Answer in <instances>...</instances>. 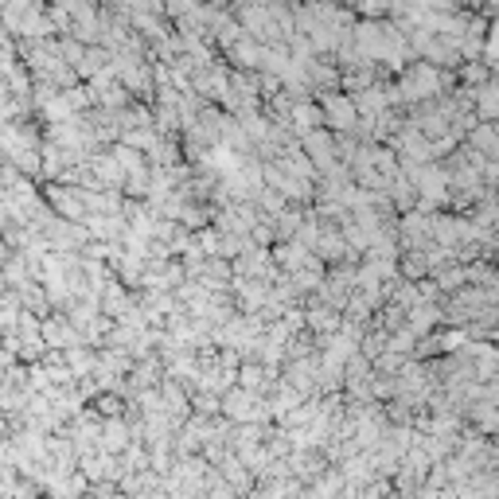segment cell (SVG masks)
Listing matches in <instances>:
<instances>
[{
  "mask_svg": "<svg viewBox=\"0 0 499 499\" xmlns=\"http://www.w3.org/2000/svg\"><path fill=\"white\" fill-rule=\"evenodd\" d=\"M222 413H227L235 426H246V421H273L265 395L246 390V387H230L227 395H222Z\"/></svg>",
  "mask_w": 499,
  "mask_h": 499,
  "instance_id": "1",
  "label": "cell"
},
{
  "mask_svg": "<svg viewBox=\"0 0 499 499\" xmlns=\"http://www.w3.org/2000/svg\"><path fill=\"white\" fill-rule=\"evenodd\" d=\"M320 105H324V121L332 133H359L363 113H359V105H355V94L328 90V94H320Z\"/></svg>",
  "mask_w": 499,
  "mask_h": 499,
  "instance_id": "2",
  "label": "cell"
},
{
  "mask_svg": "<svg viewBox=\"0 0 499 499\" xmlns=\"http://www.w3.org/2000/svg\"><path fill=\"white\" fill-rule=\"evenodd\" d=\"M301 148L316 161L320 176L332 172L336 164H344V161H339V148H336V133L328 129V125H320V129H312V133H304V137H301Z\"/></svg>",
  "mask_w": 499,
  "mask_h": 499,
  "instance_id": "3",
  "label": "cell"
},
{
  "mask_svg": "<svg viewBox=\"0 0 499 499\" xmlns=\"http://www.w3.org/2000/svg\"><path fill=\"white\" fill-rule=\"evenodd\" d=\"M281 375L293 382L296 390H304V395H316V387H320V352L316 355H301V359H285Z\"/></svg>",
  "mask_w": 499,
  "mask_h": 499,
  "instance_id": "4",
  "label": "cell"
},
{
  "mask_svg": "<svg viewBox=\"0 0 499 499\" xmlns=\"http://www.w3.org/2000/svg\"><path fill=\"white\" fill-rule=\"evenodd\" d=\"M320 125H328V121H324V105H320V98H312V94H301V98H293L289 129H293L296 137L320 129Z\"/></svg>",
  "mask_w": 499,
  "mask_h": 499,
  "instance_id": "5",
  "label": "cell"
},
{
  "mask_svg": "<svg viewBox=\"0 0 499 499\" xmlns=\"http://www.w3.org/2000/svg\"><path fill=\"white\" fill-rule=\"evenodd\" d=\"M304 398H309V395H304V390H296L285 375H281L278 382H273V387H270V395H265V402H270V413H273V421H285L296 406H301Z\"/></svg>",
  "mask_w": 499,
  "mask_h": 499,
  "instance_id": "6",
  "label": "cell"
},
{
  "mask_svg": "<svg viewBox=\"0 0 499 499\" xmlns=\"http://www.w3.org/2000/svg\"><path fill=\"white\" fill-rule=\"evenodd\" d=\"M304 316H309V328H312V332L320 336V344H324V339L332 336V332H339V328H344V320H347L344 312H339V309H332V304H328V301H320V296L304 304Z\"/></svg>",
  "mask_w": 499,
  "mask_h": 499,
  "instance_id": "7",
  "label": "cell"
},
{
  "mask_svg": "<svg viewBox=\"0 0 499 499\" xmlns=\"http://www.w3.org/2000/svg\"><path fill=\"white\" fill-rule=\"evenodd\" d=\"M262 51H265V44L258 36H242V39H235V44H230L227 51H222V55L230 59V67H238V71H262Z\"/></svg>",
  "mask_w": 499,
  "mask_h": 499,
  "instance_id": "8",
  "label": "cell"
},
{
  "mask_svg": "<svg viewBox=\"0 0 499 499\" xmlns=\"http://www.w3.org/2000/svg\"><path fill=\"white\" fill-rule=\"evenodd\" d=\"M133 441H137L133 421H125V418H105L102 421V449L105 453H125Z\"/></svg>",
  "mask_w": 499,
  "mask_h": 499,
  "instance_id": "9",
  "label": "cell"
},
{
  "mask_svg": "<svg viewBox=\"0 0 499 499\" xmlns=\"http://www.w3.org/2000/svg\"><path fill=\"white\" fill-rule=\"evenodd\" d=\"M421 59H429V62H437L441 71H461V62H464V55H461V47H456V39H449V36H433L429 39V47H426V55Z\"/></svg>",
  "mask_w": 499,
  "mask_h": 499,
  "instance_id": "10",
  "label": "cell"
},
{
  "mask_svg": "<svg viewBox=\"0 0 499 499\" xmlns=\"http://www.w3.org/2000/svg\"><path fill=\"white\" fill-rule=\"evenodd\" d=\"M406 320H410V328H413L418 336L437 332V324L445 320V301H418V304L410 309Z\"/></svg>",
  "mask_w": 499,
  "mask_h": 499,
  "instance_id": "11",
  "label": "cell"
},
{
  "mask_svg": "<svg viewBox=\"0 0 499 499\" xmlns=\"http://www.w3.org/2000/svg\"><path fill=\"white\" fill-rule=\"evenodd\" d=\"M355 105H359V113L363 118H378L382 110H390V87H382V82H370V87L363 90H355Z\"/></svg>",
  "mask_w": 499,
  "mask_h": 499,
  "instance_id": "12",
  "label": "cell"
},
{
  "mask_svg": "<svg viewBox=\"0 0 499 499\" xmlns=\"http://www.w3.org/2000/svg\"><path fill=\"white\" fill-rule=\"evenodd\" d=\"M476 90V118L480 121H495L499 118V74L487 79L484 87H472Z\"/></svg>",
  "mask_w": 499,
  "mask_h": 499,
  "instance_id": "13",
  "label": "cell"
},
{
  "mask_svg": "<svg viewBox=\"0 0 499 499\" xmlns=\"http://www.w3.org/2000/svg\"><path fill=\"white\" fill-rule=\"evenodd\" d=\"M398 270H402V278H410V281L433 278V262H429V254H426V250H402Z\"/></svg>",
  "mask_w": 499,
  "mask_h": 499,
  "instance_id": "14",
  "label": "cell"
},
{
  "mask_svg": "<svg viewBox=\"0 0 499 499\" xmlns=\"http://www.w3.org/2000/svg\"><path fill=\"white\" fill-rule=\"evenodd\" d=\"M469 145L480 148V153H487V156H495V148H499V129H495V121H476L472 133H469Z\"/></svg>",
  "mask_w": 499,
  "mask_h": 499,
  "instance_id": "15",
  "label": "cell"
},
{
  "mask_svg": "<svg viewBox=\"0 0 499 499\" xmlns=\"http://www.w3.org/2000/svg\"><path fill=\"white\" fill-rule=\"evenodd\" d=\"M487 79H495V71H492V62L487 59H464L461 62V82L464 87H484Z\"/></svg>",
  "mask_w": 499,
  "mask_h": 499,
  "instance_id": "16",
  "label": "cell"
},
{
  "mask_svg": "<svg viewBox=\"0 0 499 499\" xmlns=\"http://www.w3.org/2000/svg\"><path fill=\"white\" fill-rule=\"evenodd\" d=\"M258 207H262V215L278 219L281 211L289 207V199H285V191H278V187H270V184H265V187H262V195H258Z\"/></svg>",
  "mask_w": 499,
  "mask_h": 499,
  "instance_id": "17",
  "label": "cell"
},
{
  "mask_svg": "<svg viewBox=\"0 0 499 499\" xmlns=\"http://www.w3.org/2000/svg\"><path fill=\"white\" fill-rule=\"evenodd\" d=\"M495 129H499V118H495Z\"/></svg>",
  "mask_w": 499,
  "mask_h": 499,
  "instance_id": "18",
  "label": "cell"
},
{
  "mask_svg": "<svg viewBox=\"0 0 499 499\" xmlns=\"http://www.w3.org/2000/svg\"><path fill=\"white\" fill-rule=\"evenodd\" d=\"M289 4H293V0H289Z\"/></svg>",
  "mask_w": 499,
  "mask_h": 499,
  "instance_id": "19",
  "label": "cell"
}]
</instances>
